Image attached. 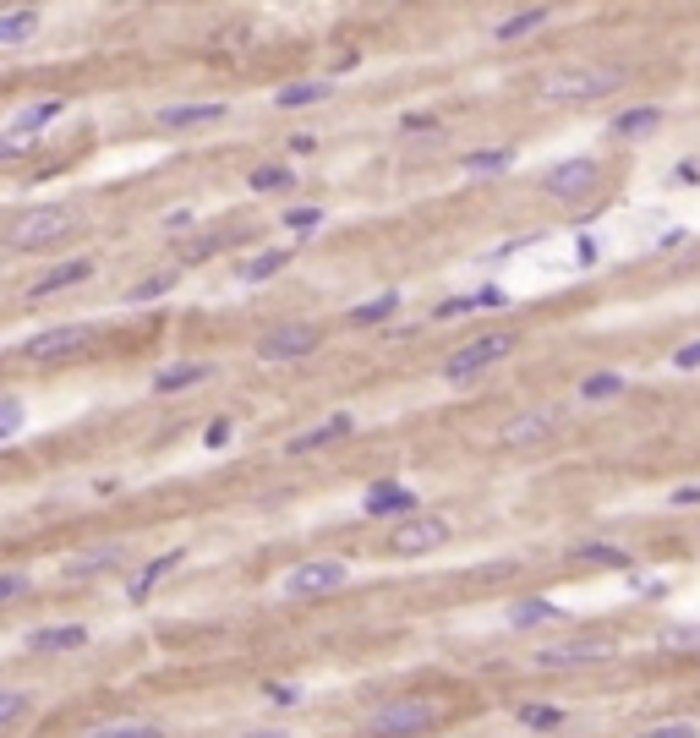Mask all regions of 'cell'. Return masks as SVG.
<instances>
[{
    "instance_id": "obj_1",
    "label": "cell",
    "mask_w": 700,
    "mask_h": 738,
    "mask_svg": "<svg viewBox=\"0 0 700 738\" xmlns=\"http://www.w3.org/2000/svg\"><path fill=\"white\" fill-rule=\"evenodd\" d=\"M629 82L624 66H558L536 82L547 104H597V99H613L618 88Z\"/></svg>"
},
{
    "instance_id": "obj_2",
    "label": "cell",
    "mask_w": 700,
    "mask_h": 738,
    "mask_svg": "<svg viewBox=\"0 0 700 738\" xmlns=\"http://www.w3.org/2000/svg\"><path fill=\"white\" fill-rule=\"evenodd\" d=\"M77 225H83V219H77V208H66V203H44V208H28V214L11 219L0 241H6L11 252H44V246L66 241Z\"/></svg>"
},
{
    "instance_id": "obj_3",
    "label": "cell",
    "mask_w": 700,
    "mask_h": 738,
    "mask_svg": "<svg viewBox=\"0 0 700 738\" xmlns=\"http://www.w3.org/2000/svg\"><path fill=\"white\" fill-rule=\"evenodd\" d=\"M515 345H520V339L509 334V328H498V334H476L471 345L460 350V356L443 361V378H449V383H471V378H482V372H487V367H498V361H504Z\"/></svg>"
},
{
    "instance_id": "obj_4",
    "label": "cell",
    "mask_w": 700,
    "mask_h": 738,
    "mask_svg": "<svg viewBox=\"0 0 700 738\" xmlns=\"http://www.w3.org/2000/svg\"><path fill=\"white\" fill-rule=\"evenodd\" d=\"M433 722H438L433 700H383L367 717V733L372 738H416L422 728H433Z\"/></svg>"
},
{
    "instance_id": "obj_5",
    "label": "cell",
    "mask_w": 700,
    "mask_h": 738,
    "mask_svg": "<svg viewBox=\"0 0 700 738\" xmlns=\"http://www.w3.org/2000/svg\"><path fill=\"white\" fill-rule=\"evenodd\" d=\"M613 656V640H591V635H575V640H558V646H542L531 656L542 673H580V667H597Z\"/></svg>"
},
{
    "instance_id": "obj_6",
    "label": "cell",
    "mask_w": 700,
    "mask_h": 738,
    "mask_svg": "<svg viewBox=\"0 0 700 738\" xmlns=\"http://www.w3.org/2000/svg\"><path fill=\"white\" fill-rule=\"evenodd\" d=\"M318 345H323L318 323H279V328H268V334L258 339V356L263 361H301V356H312Z\"/></svg>"
},
{
    "instance_id": "obj_7",
    "label": "cell",
    "mask_w": 700,
    "mask_h": 738,
    "mask_svg": "<svg viewBox=\"0 0 700 738\" xmlns=\"http://www.w3.org/2000/svg\"><path fill=\"white\" fill-rule=\"evenodd\" d=\"M602 164L597 159H558L553 170L542 175V192L558 197V203H580V197H591V186H597Z\"/></svg>"
},
{
    "instance_id": "obj_8",
    "label": "cell",
    "mask_w": 700,
    "mask_h": 738,
    "mask_svg": "<svg viewBox=\"0 0 700 738\" xmlns=\"http://www.w3.org/2000/svg\"><path fill=\"white\" fill-rule=\"evenodd\" d=\"M443 542H449V520H443V514H411V520L389 536V547H394V553H405V558L438 553Z\"/></svg>"
},
{
    "instance_id": "obj_9",
    "label": "cell",
    "mask_w": 700,
    "mask_h": 738,
    "mask_svg": "<svg viewBox=\"0 0 700 738\" xmlns=\"http://www.w3.org/2000/svg\"><path fill=\"white\" fill-rule=\"evenodd\" d=\"M350 580V569L340 558H312V564H296L285 574V596H329Z\"/></svg>"
},
{
    "instance_id": "obj_10",
    "label": "cell",
    "mask_w": 700,
    "mask_h": 738,
    "mask_svg": "<svg viewBox=\"0 0 700 738\" xmlns=\"http://www.w3.org/2000/svg\"><path fill=\"white\" fill-rule=\"evenodd\" d=\"M93 339L88 323H61V328H44V334L22 339V356L28 361H55V356H72V350H83Z\"/></svg>"
},
{
    "instance_id": "obj_11",
    "label": "cell",
    "mask_w": 700,
    "mask_h": 738,
    "mask_svg": "<svg viewBox=\"0 0 700 738\" xmlns=\"http://www.w3.org/2000/svg\"><path fill=\"white\" fill-rule=\"evenodd\" d=\"M225 115H230V104L197 99V104H165V110H154V126L159 132H197V126H214Z\"/></svg>"
},
{
    "instance_id": "obj_12",
    "label": "cell",
    "mask_w": 700,
    "mask_h": 738,
    "mask_svg": "<svg viewBox=\"0 0 700 738\" xmlns=\"http://www.w3.org/2000/svg\"><path fill=\"white\" fill-rule=\"evenodd\" d=\"M553 427H558V405H536V410L509 416L504 427H498V443H509V449H531V443H542Z\"/></svg>"
},
{
    "instance_id": "obj_13",
    "label": "cell",
    "mask_w": 700,
    "mask_h": 738,
    "mask_svg": "<svg viewBox=\"0 0 700 738\" xmlns=\"http://www.w3.org/2000/svg\"><path fill=\"white\" fill-rule=\"evenodd\" d=\"M662 126H668V110H662V104H629V110L613 115L608 132L624 137V143H640V137H657Z\"/></svg>"
},
{
    "instance_id": "obj_14",
    "label": "cell",
    "mask_w": 700,
    "mask_h": 738,
    "mask_svg": "<svg viewBox=\"0 0 700 738\" xmlns=\"http://www.w3.org/2000/svg\"><path fill=\"white\" fill-rule=\"evenodd\" d=\"M83 646H88V629H83V624L33 629V635L22 640V651H28V656H61V651H83Z\"/></svg>"
},
{
    "instance_id": "obj_15",
    "label": "cell",
    "mask_w": 700,
    "mask_h": 738,
    "mask_svg": "<svg viewBox=\"0 0 700 738\" xmlns=\"http://www.w3.org/2000/svg\"><path fill=\"white\" fill-rule=\"evenodd\" d=\"M356 432V416H329V421H318V427H307V432H296V438L285 443V454H312V449H329V443H340Z\"/></svg>"
},
{
    "instance_id": "obj_16",
    "label": "cell",
    "mask_w": 700,
    "mask_h": 738,
    "mask_svg": "<svg viewBox=\"0 0 700 738\" xmlns=\"http://www.w3.org/2000/svg\"><path fill=\"white\" fill-rule=\"evenodd\" d=\"M83 279H93V257H72V263H61V268H50V274L33 279L28 301H44V296H55V290H72V285H83Z\"/></svg>"
},
{
    "instance_id": "obj_17",
    "label": "cell",
    "mask_w": 700,
    "mask_h": 738,
    "mask_svg": "<svg viewBox=\"0 0 700 738\" xmlns=\"http://www.w3.org/2000/svg\"><path fill=\"white\" fill-rule=\"evenodd\" d=\"M361 509H367L372 520H389V514H411V509H416V492H411V487H400V482H378V487H367Z\"/></svg>"
},
{
    "instance_id": "obj_18",
    "label": "cell",
    "mask_w": 700,
    "mask_h": 738,
    "mask_svg": "<svg viewBox=\"0 0 700 738\" xmlns=\"http://www.w3.org/2000/svg\"><path fill=\"white\" fill-rule=\"evenodd\" d=\"M181 564H186V547H170V553H159L154 564H148L132 585H126V596H132V602H148V596H154V585H165L170 569H181Z\"/></svg>"
},
{
    "instance_id": "obj_19",
    "label": "cell",
    "mask_w": 700,
    "mask_h": 738,
    "mask_svg": "<svg viewBox=\"0 0 700 738\" xmlns=\"http://www.w3.org/2000/svg\"><path fill=\"white\" fill-rule=\"evenodd\" d=\"M115 564H126V547H115V542H104V547H93V553H77V558H66V580H93V574H104V569H115Z\"/></svg>"
},
{
    "instance_id": "obj_20",
    "label": "cell",
    "mask_w": 700,
    "mask_h": 738,
    "mask_svg": "<svg viewBox=\"0 0 700 738\" xmlns=\"http://www.w3.org/2000/svg\"><path fill=\"white\" fill-rule=\"evenodd\" d=\"M334 99V77H307V82H290V88L274 93L279 110H307V104H329Z\"/></svg>"
},
{
    "instance_id": "obj_21",
    "label": "cell",
    "mask_w": 700,
    "mask_h": 738,
    "mask_svg": "<svg viewBox=\"0 0 700 738\" xmlns=\"http://www.w3.org/2000/svg\"><path fill=\"white\" fill-rule=\"evenodd\" d=\"M208 361H170V367L154 372V394H181V389H197V383L208 378Z\"/></svg>"
},
{
    "instance_id": "obj_22",
    "label": "cell",
    "mask_w": 700,
    "mask_h": 738,
    "mask_svg": "<svg viewBox=\"0 0 700 738\" xmlns=\"http://www.w3.org/2000/svg\"><path fill=\"white\" fill-rule=\"evenodd\" d=\"M553 22V6H525V11H515V17H504L493 28V39L498 44H520V39H531L536 28H547Z\"/></svg>"
},
{
    "instance_id": "obj_23",
    "label": "cell",
    "mask_w": 700,
    "mask_h": 738,
    "mask_svg": "<svg viewBox=\"0 0 700 738\" xmlns=\"http://www.w3.org/2000/svg\"><path fill=\"white\" fill-rule=\"evenodd\" d=\"M285 263H290V252H285V246H268V252L247 257V263H236V279H241V285H263V279L285 274Z\"/></svg>"
},
{
    "instance_id": "obj_24",
    "label": "cell",
    "mask_w": 700,
    "mask_h": 738,
    "mask_svg": "<svg viewBox=\"0 0 700 738\" xmlns=\"http://www.w3.org/2000/svg\"><path fill=\"white\" fill-rule=\"evenodd\" d=\"M564 618V607L558 602H547V596H525V602L509 607V624L515 629H536V624H558Z\"/></svg>"
},
{
    "instance_id": "obj_25",
    "label": "cell",
    "mask_w": 700,
    "mask_h": 738,
    "mask_svg": "<svg viewBox=\"0 0 700 738\" xmlns=\"http://www.w3.org/2000/svg\"><path fill=\"white\" fill-rule=\"evenodd\" d=\"M394 312H400V290H383V296H372V301H361V307H350V312H345V323L372 328V323H389Z\"/></svg>"
},
{
    "instance_id": "obj_26",
    "label": "cell",
    "mask_w": 700,
    "mask_h": 738,
    "mask_svg": "<svg viewBox=\"0 0 700 738\" xmlns=\"http://www.w3.org/2000/svg\"><path fill=\"white\" fill-rule=\"evenodd\" d=\"M465 175H504L515 170V148H476V154H460Z\"/></svg>"
},
{
    "instance_id": "obj_27",
    "label": "cell",
    "mask_w": 700,
    "mask_h": 738,
    "mask_svg": "<svg viewBox=\"0 0 700 738\" xmlns=\"http://www.w3.org/2000/svg\"><path fill=\"white\" fill-rule=\"evenodd\" d=\"M33 33H39V11L33 6H17L0 17V44H28Z\"/></svg>"
},
{
    "instance_id": "obj_28",
    "label": "cell",
    "mask_w": 700,
    "mask_h": 738,
    "mask_svg": "<svg viewBox=\"0 0 700 738\" xmlns=\"http://www.w3.org/2000/svg\"><path fill=\"white\" fill-rule=\"evenodd\" d=\"M175 285H181V268H165V274H148V279H137V285L126 290V301H132V307H143V301H159V296H170Z\"/></svg>"
},
{
    "instance_id": "obj_29",
    "label": "cell",
    "mask_w": 700,
    "mask_h": 738,
    "mask_svg": "<svg viewBox=\"0 0 700 738\" xmlns=\"http://www.w3.org/2000/svg\"><path fill=\"white\" fill-rule=\"evenodd\" d=\"M66 115V99H39V104H28V110H17V132H44L50 121H61Z\"/></svg>"
},
{
    "instance_id": "obj_30",
    "label": "cell",
    "mask_w": 700,
    "mask_h": 738,
    "mask_svg": "<svg viewBox=\"0 0 700 738\" xmlns=\"http://www.w3.org/2000/svg\"><path fill=\"white\" fill-rule=\"evenodd\" d=\"M575 564H602V569H635V558L624 547H608V542H580L575 547Z\"/></svg>"
},
{
    "instance_id": "obj_31",
    "label": "cell",
    "mask_w": 700,
    "mask_h": 738,
    "mask_svg": "<svg viewBox=\"0 0 700 738\" xmlns=\"http://www.w3.org/2000/svg\"><path fill=\"white\" fill-rule=\"evenodd\" d=\"M247 186L252 192H290V186H296V170H290V164H258V170L247 175Z\"/></svg>"
},
{
    "instance_id": "obj_32",
    "label": "cell",
    "mask_w": 700,
    "mask_h": 738,
    "mask_svg": "<svg viewBox=\"0 0 700 738\" xmlns=\"http://www.w3.org/2000/svg\"><path fill=\"white\" fill-rule=\"evenodd\" d=\"M624 394V372H591L580 378V400H618Z\"/></svg>"
},
{
    "instance_id": "obj_33",
    "label": "cell",
    "mask_w": 700,
    "mask_h": 738,
    "mask_svg": "<svg viewBox=\"0 0 700 738\" xmlns=\"http://www.w3.org/2000/svg\"><path fill=\"white\" fill-rule=\"evenodd\" d=\"M323 219H329L323 208H312V203H296V208H285V214H279V225H285L290 236H312V230H318Z\"/></svg>"
},
{
    "instance_id": "obj_34",
    "label": "cell",
    "mask_w": 700,
    "mask_h": 738,
    "mask_svg": "<svg viewBox=\"0 0 700 738\" xmlns=\"http://www.w3.org/2000/svg\"><path fill=\"white\" fill-rule=\"evenodd\" d=\"M515 722H520V728H536V733H553L558 722H564V711H558V706H520Z\"/></svg>"
},
{
    "instance_id": "obj_35",
    "label": "cell",
    "mask_w": 700,
    "mask_h": 738,
    "mask_svg": "<svg viewBox=\"0 0 700 738\" xmlns=\"http://www.w3.org/2000/svg\"><path fill=\"white\" fill-rule=\"evenodd\" d=\"M28 711H33V695H28V689H0V728L22 722Z\"/></svg>"
},
{
    "instance_id": "obj_36",
    "label": "cell",
    "mask_w": 700,
    "mask_h": 738,
    "mask_svg": "<svg viewBox=\"0 0 700 738\" xmlns=\"http://www.w3.org/2000/svg\"><path fill=\"white\" fill-rule=\"evenodd\" d=\"M33 148H39V132H17V126H6V132H0V164L33 154Z\"/></svg>"
},
{
    "instance_id": "obj_37",
    "label": "cell",
    "mask_w": 700,
    "mask_h": 738,
    "mask_svg": "<svg viewBox=\"0 0 700 738\" xmlns=\"http://www.w3.org/2000/svg\"><path fill=\"white\" fill-rule=\"evenodd\" d=\"M88 738H159V728H148V722H115V728H99Z\"/></svg>"
},
{
    "instance_id": "obj_38",
    "label": "cell",
    "mask_w": 700,
    "mask_h": 738,
    "mask_svg": "<svg viewBox=\"0 0 700 738\" xmlns=\"http://www.w3.org/2000/svg\"><path fill=\"white\" fill-rule=\"evenodd\" d=\"M17 427H22V400L17 394H0V438H11Z\"/></svg>"
},
{
    "instance_id": "obj_39",
    "label": "cell",
    "mask_w": 700,
    "mask_h": 738,
    "mask_svg": "<svg viewBox=\"0 0 700 738\" xmlns=\"http://www.w3.org/2000/svg\"><path fill=\"white\" fill-rule=\"evenodd\" d=\"M28 574H22V569H0V602H17V596L22 591H28Z\"/></svg>"
},
{
    "instance_id": "obj_40",
    "label": "cell",
    "mask_w": 700,
    "mask_h": 738,
    "mask_svg": "<svg viewBox=\"0 0 700 738\" xmlns=\"http://www.w3.org/2000/svg\"><path fill=\"white\" fill-rule=\"evenodd\" d=\"M186 230H197V208H170V214H165V236H186Z\"/></svg>"
},
{
    "instance_id": "obj_41",
    "label": "cell",
    "mask_w": 700,
    "mask_h": 738,
    "mask_svg": "<svg viewBox=\"0 0 700 738\" xmlns=\"http://www.w3.org/2000/svg\"><path fill=\"white\" fill-rule=\"evenodd\" d=\"M635 738H700V728H695V722H662V728H646Z\"/></svg>"
},
{
    "instance_id": "obj_42",
    "label": "cell",
    "mask_w": 700,
    "mask_h": 738,
    "mask_svg": "<svg viewBox=\"0 0 700 738\" xmlns=\"http://www.w3.org/2000/svg\"><path fill=\"white\" fill-rule=\"evenodd\" d=\"M471 312H476V296H454V301H443L433 318H438V323H449V318H471Z\"/></svg>"
},
{
    "instance_id": "obj_43",
    "label": "cell",
    "mask_w": 700,
    "mask_h": 738,
    "mask_svg": "<svg viewBox=\"0 0 700 738\" xmlns=\"http://www.w3.org/2000/svg\"><path fill=\"white\" fill-rule=\"evenodd\" d=\"M700 367V339H690V345L673 350V372H695Z\"/></svg>"
},
{
    "instance_id": "obj_44",
    "label": "cell",
    "mask_w": 700,
    "mask_h": 738,
    "mask_svg": "<svg viewBox=\"0 0 700 738\" xmlns=\"http://www.w3.org/2000/svg\"><path fill=\"white\" fill-rule=\"evenodd\" d=\"M597 257H602L597 236H580V241H575V263H580V268H591V263H597Z\"/></svg>"
},
{
    "instance_id": "obj_45",
    "label": "cell",
    "mask_w": 700,
    "mask_h": 738,
    "mask_svg": "<svg viewBox=\"0 0 700 738\" xmlns=\"http://www.w3.org/2000/svg\"><path fill=\"white\" fill-rule=\"evenodd\" d=\"M203 443H208V449H225V443H230V421H225V416H219V421H208Z\"/></svg>"
},
{
    "instance_id": "obj_46",
    "label": "cell",
    "mask_w": 700,
    "mask_h": 738,
    "mask_svg": "<svg viewBox=\"0 0 700 738\" xmlns=\"http://www.w3.org/2000/svg\"><path fill=\"white\" fill-rule=\"evenodd\" d=\"M673 186H700V164H695V159L673 164Z\"/></svg>"
},
{
    "instance_id": "obj_47",
    "label": "cell",
    "mask_w": 700,
    "mask_h": 738,
    "mask_svg": "<svg viewBox=\"0 0 700 738\" xmlns=\"http://www.w3.org/2000/svg\"><path fill=\"white\" fill-rule=\"evenodd\" d=\"M668 503H673V509H695V503H700V482L695 487H673Z\"/></svg>"
},
{
    "instance_id": "obj_48",
    "label": "cell",
    "mask_w": 700,
    "mask_h": 738,
    "mask_svg": "<svg viewBox=\"0 0 700 738\" xmlns=\"http://www.w3.org/2000/svg\"><path fill=\"white\" fill-rule=\"evenodd\" d=\"M400 132H438V121H433V115H405V126H400Z\"/></svg>"
},
{
    "instance_id": "obj_49",
    "label": "cell",
    "mask_w": 700,
    "mask_h": 738,
    "mask_svg": "<svg viewBox=\"0 0 700 738\" xmlns=\"http://www.w3.org/2000/svg\"><path fill=\"white\" fill-rule=\"evenodd\" d=\"M301 689L296 684H268V700H274V706H290V700H296Z\"/></svg>"
},
{
    "instance_id": "obj_50",
    "label": "cell",
    "mask_w": 700,
    "mask_h": 738,
    "mask_svg": "<svg viewBox=\"0 0 700 738\" xmlns=\"http://www.w3.org/2000/svg\"><path fill=\"white\" fill-rule=\"evenodd\" d=\"M241 738H290V733H279V728H258V733H241Z\"/></svg>"
}]
</instances>
